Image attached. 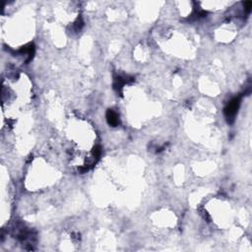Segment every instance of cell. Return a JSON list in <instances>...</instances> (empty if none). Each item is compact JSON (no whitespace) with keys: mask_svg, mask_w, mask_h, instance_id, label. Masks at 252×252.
Wrapping results in <instances>:
<instances>
[{"mask_svg":"<svg viewBox=\"0 0 252 252\" xmlns=\"http://www.w3.org/2000/svg\"><path fill=\"white\" fill-rule=\"evenodd\" d=\"M101 148L100 147H96V148L94 149V152H93V154H94V157L95 158H99L101 156Z\"/></svg>","mask_w":252,"mask_h":252,"instance_id":"cell-3","label":"cell"},{"mask_svg":"<svg viewBox=\"0 0 252 252\" xmlns=\"http://www.w3.org/2000/svg\"><path fill=\"white\" fill-rule=\"evenodd\" d=\"M238 106H239V99H234L228 104V106L225 109V114L226 118L228 119H233L236 115V113L238 109Z\"/></svg>","mask_w":252,"mask_h":252,"instance_id":"cell-1","label":"cell"},{"mask_svg":"<svg viewBox=\"0 0 252 252\" xmlns=\"http://www.w3.org/2000/svg\"><path fill=\"white\" fill-rule=\"evenodd\" d=\"M251 7H252V2H250V1L244 2V8H245V10L247 11V12H249V11L251 10Z\"/></svg>","mask_w":252,"mask_h":252,"instance_id":"cell-4","label":"cell"},{"mask_svg":"<svg viewBox=\"0 0 252 252\" xmlns=\"http://www.w3.org/2000/svg\"><path fill=\"white\" fill-rule=\"evenodd\" d=\"M106 118H107V122H109V125H111V126H117L118 123H119L117 114L114 111H112V110H109V111H107Z\"/></svg>","mask_w":252,"mask_h":252,"instance_id":"cell-2","label":"cell"}]
</instances>
